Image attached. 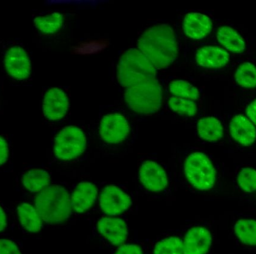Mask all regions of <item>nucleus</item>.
<instances>
[{
	"instance_id": "nucleus-29",
	"label": "nucleus",
	"mask_w": 256,
	"mask_h": 254,
	"mask_svg": "<svg viewBox=\"0 0 256 254\" xmlns=\"http://www.w3.org/2000/svg\"><path fill=\"white\" fill-rule=\"evenodd\" d=\"M0 254H22V253L13 242L8 240H0Z\"/></svg>"
},
{
	"instance_id": "nucleus-25",
	"label": "nucleus",
	"mask_w": 256,
	"mask_h": 254,
	"mask_svg": "<svg viewBox=\"0 0 256 254\" xmlns=\"http://www.w3.org/2000/svg\"><path fill=\"white\" fill-rule=\"evenodd\" d=\"M170 91L176 96L180 98L188 99V100H198L200 97V92L196 87L194 86L192 84L186 81L179 80L172 81L170 84Z\"/></svg>"
},
{
	"instance_id": "nucleus-28",
	"label": "nucleus",
	"mask_w": 256,
	"mask_h": 254,
	"mask_svg": "<svg viewBox=\"0 0 256 254\" xmlns=\"http://www.w3.org/2000/svg\"><path fill=\"white\" fill-rule=\"evenodd\" d=\"M238 183L244 192L252 193L256 191V170L250 167L240 169L238 174Z\"/></svg>"
},
{
	"instance_id": "nucleus-19",
	"label": "nucleus",
	"mask_w": 256,
	"mask_h": 254,
	"mask_svg": "<svg viewBox=\"0 0 256 254\" xmlns=\"http://www.w3.org/2000/svg\"><path fill=\"white\" fill-rule=\"evenodd\" d=\"M196 129L200 138L208 142H218L224 137V125L220 120L214 116L200 119L197 123Z\"/></svg>"
},
{
	"instance_id": "nucleus-6",
	"label": "nucleus",
	"mask_w": 256,
	"mask_h": 254,
	"mask_svg": "<svg viewBox=\"0 0 256 254\" xmlns=\"http://www.w3.org/2000/svg\"><path fill=\"white\" fill-rule=\"evenodd\" d=\"M86 147V138L80 128L69 126L60 131L54 141V153L58 159L72 160L80 156Z\"/></svg>"
},
{
	"instance_id": "nucleus-4",
	"label": "nucleus",
	"mask_w": 256,
	"mask_h": 254,
	"mask_svg": "<svg viewBox=\"0 0 256 254\" xmlns=\"http://www.w3.org/2000/svg\"><path fill=\"white\" fill-rule=\"evenodd\" d=\"M124 97L128 106L134 112L142 115H152L162 106V88L158 81L154 79L128 88Z\"/></svg>"
},
{
	"instance_id": "nucleus-24",
	"label": "nucleus",
	"mask_w": 256,
	"mask_h": 254,
	"mask_svg": "<svg viewBox=\"0 0 256 254\" xmlns=\"http://www.w3.org/2000/svg\"><path fill=\"white\" fill-rule=\"evenodd\" d=\"M234 80L244 88H256V67L251 62H244L236 69Z\"/></svg>"
},
{
	"instance_id": "nucleus-23",
	"label": "nucleus",
	"mask_w": 256,
	"mask_h": 254,
	"mask_svg": "<svg viewBox=\"0 0 256 254\" xmlns=\"http://www.w3.org/2000/svg\"><path fill=\"white\" fill-rule=\"evenodd\" d=\"M234 234L245 246H256V221L242 219L236 222Z\"/></svg>"
},
{
	"instance_id": "nucleus-32",
	"label": "nucleus",
	"mask_w": 256,
	"mask_h": 254,
	"mask_svg": "<svg viewBox=\"0 0 256 254\" xmlns=\"http://www.w3.org/2000/svg\"><path fill=\"white\" fill-rule=\"evenodd\" d=\"M246 118L256 127V99L251 102L246 109Z\"/></svg>"
},
{
	"instance_id": "nucleus-9",
	"label": "nucleus",
	"mask_w": 256,
	"mask_h": 254,
	"mask_svg": "<svg viewBox=\"0 0 256 254\" xmlns=\"http://www.w3.org/2000/svg\"><path fill=\"white\" fill-rule=\"evenodd\" d=\"M130 126L126 117L121 114L106 115L100 121V135L109 144H120L128 138Z\"/></svg>"
},
{
	"instance_id": "nucleus-17",
	"label": "nucleus",
	"mask_w": 256,
	"mask_h": 254,
	"mask_svg": "<svg viewBox=\"0 0 256 254\" xmlns=\"http://www.w3.org/2000/svg\"><path fill=\"white\" fill-rule=\"evenodd\" d=\"M97 196V187L93 183L82 182L75 188L70 197L72 207L76 213H85L94 205Z\"/></svg>"
},
{
	"instance_id": "nucleus-8",
	"label": "nucleus",
	"mask_w": 256,
	"mask_h": 254,
	"mask_svg": "<svg viewBox=\"0 0 256 254\" xmlns=\"http://www.w3.org/2000/svg\"><path fill=\"white\" fill-rule=\"evenodd\" d=\"M102 211L109 216H120L126 213L132 205L130 197L118 186H106L100 195Z\"/></svg>"
},
{
	"instance_id": "nucleus-10",
	"label": "nucleus",
	"mask_w": 256,
	"mask_h": 254,
	"mask_svg": "<svg viewBox=\"0 0 256 254\" xmlns=\"http://www.w3.org/2000/svg\"><path fill=\"white\" fill-rule=\"evenodd\" d=\"M138 178L144 188L150 192H161L168 185L166 172L154 161H144L141 164L138 169Z\"/></svg>"
},
{
	"instance_id": "nucleus-15",
	"label": "nucleus",
	"mask_w": 256,
	"mask_h": 254,
	"mask_svg": "<svg viewBox=\"0 0 256 254\" xmlns=\"http://www.w3.org/2000/svg\"><path fill=\"white\" fill-rule=\"evenodd\" d=\"M196 62L200 67L207 69H220L230 61V55L224 48L206 46L200 48L196 53Z\"/></svg>"
},
{
	"instance_id": "nucleus-30",
	"label": "nucleus",
	"mask_w": 256,
	"mask_h": 254,
	"mask_svg": "<svg viewBox=\"0 0 256 254\" xmlns=\"http://www.w3.org/2000/svg\"><path fill=\"white\" fill-rule=\"evenodd\" d=\"M115 254H142V252L137 245L128 244L121 246Z\"/></svg>"
},
{
	"instance_id": "nucleus-1",
	"label": "nucleus",
	"mask_w": 256,
	"mask_h": 254,
	"mask_svg": "<svg viewBox=\"0 0 256 254\" xmlns=\"http://www.w3.org/2000/svg\"><path fill=\"white\" fill-rule=\"evenodd\" d=\"M137 46L156 69L168 67L177 56L176 34L167 24H160L146 30L138 38Z\"/></svg>"
},
{
	"instance_id": "nucleus-5",
	"label": "nucleus",
	"mask_w": 256,
	"mask_h": 254,
	"mask_svg": "<svg viewBox=\"0 0 256 254\" xmlns=\"http://www.w3.org/2000/svg\"><path fill=\"white\" fill-rule=\"evenodd\" d=\"M184 168L186 179L195 189L208 191L214 186L216 169L210 158L203 152L190 153L185 159Z\"/></svg>"
},
{
	"instance_id": "nucleus-18",
	"label": "nucleus",
	"mask_w": 256,
	"mask_h": 254,
	"mask_svg": "<svg viewBox=\"0 0 256 254\" xmlns=\"http://www.w3.org/2000/svg\"><path fill=\"white\" fill-rule=\"evenodd\" d=\"M216 39L227 52L240 54L246 49L244 39L234 28L228 25H222L218 28Z\"/></svg>"
},
{
	"instance_id": "nucleus-16",
	"label": "nucleus",
	"mask_w": 256,
	"mask_h": 254,
	"mask_svg": "<svg viewBox=\"0 0 256 254\" xmlns=\"http://www.w3.org/2000/svg\"><path fill=\"white\" fill-rule=\"evenodd\" d=\"M98 228L102 237L114 246L123 244L128 237L126 222L117 218H103L98 222Z\"/></svg>"
},
{
	"instance_id": "nucleus-2",
	"label": "nucleus",
	"mask_w": 256,
	"mask_h": 254,
	"mask_svg": "<svg viewBox=\"0 0 256 254\" xmlns=\"http://www.w3.org/2000/svg\"><path fill=\"white\" fill-rule=\"evenodd\" d=\"M36 210L45 222L51 225L64 222L70 216V196L66 188L52 185L38 195Z\"/></svg>"
},
{
	"instance_id": "nucleus-26",
	"label": "nucleus",
	"mask_w": 256,
	"mask_h": 254,
	"mask_svg": "<svg viewBox=\"0 0 256 254\" xmlns=\"http://www.w3.org/2000/svg\"><path fill=\"white\" fill-rule=\"evenodd\" d=\"M168 104L173 112L184 116L194 117L198 112V106L195 101L188 99L172 96L168 100Z\"/></svg>"
},
{
	"instance_id": "nucleus-20",
	"label": "nucleus",
	"mask_w": 256,
	"mask_h": 254,
	"mask_svg": "<svg viewBox=\"0 0 256 254\" xmlns=\"http://www.w3.org/2000/svg\"><path fill=\"white\" fill-rule=\"evenodd\" d=\"M50 181L49 173L40 168L28 170L22 176V183L24 187L32 193L42 192L49 186Z\"/></svg>"
},
{
	"instance_id": "nucleus-33",
	"label": "nucleus",
	"mask_w": 256,
	"mask_h": 254,
	"mask_svg": "<svg viewBox=\"0 0 256 254\" xmlns=\"http://www.w3.org/2000/svg\"><path fill=\"white\" fill-rule=\"evenodd\" d=\"M6 225H7V220H6V214L2 208L0 207V232L6 229Z\"/></svg>"
},
{
	"instance_id": "nucleus-7",
	"label": "nucleus",
	"mask_w": 256,
	"mask_h": 254,
	"mask_svg": "<svg viewBox=\"0 0 256 254\" xmlns=\"http://www.w3.org/2000/svg\"><path fill=\"white\" fill-rule=\"evenodd\" d=\"M3 64L7 73L14 79L26 80L31 76V61L22 46L14 45L8 48L3 55Z\"/></svg>"
},
{
	"instance_id": "nucleus-22",
	"label": "nucleus",
	"mask_w": 256,
	"mask_h": 254,
	"mask_svg": "<svg viewBox=\"0 0 256 254\" xmlns=\"http://www.w3.org/2000/svg\"><path fill=\"white\" fill-rule=\"evenodd\" d=\"M18 216L21 225L26 231L38 232L42 228V219L38 210L31 204L24 203L18 208Z\"/></svg>"
},
{
	"instance_id": "nucleus-21",
	"label": "nucleus",
	"mask_w": 256,
	"mask_h": 254,
	"mask_svg": "<svg viewBox=\"0 0 256 254\" xmlns=\"http://www.w3.org/2000/svg\"><path fill=\"white\" fill-rule=\"evenodd\" d=\"M36 29L44 34H54L61 29L64 23V16L60 12L44 13L34 18Z\"/></svg>"
},
{
	"instance_id": "nucleus-11",
	"label": "nucleus",
	"mask_w": 256,
	"mask_h": 254,
	"mask_svg": "<svg viewBox=\"0 0 256 254\" xmlns=\"http://www.w3.org/2000/svg\"><path fill=\"white\" fill-rule=\"evenodd\" d=\"M69 109V100L66 93L58 88L48 90L43 102V112L50 121L62 119Z\"/></svg>"
},
{
	"instance_id": "nucleus-13",
	"label": "nucleus",
	"mask_w": 256,
	"mask_h": 254,
	"mask_svg": "<svg viewBox=\"0 0 256 254\" xmlns=\"http://www.w3.org/2000/svg\"><path fill=\"white\" fill-rule=\"evenodd\" d=\"M230 136L244 147L252 145L256 140V127L243 115H234L228 123Z\"/></svg>"
},
{
	"instance_id": "nucleus-3",
	"label": "nucleus",
	"mask_w": 256,
	"mask_h": 254,
	"mask_svg": "<svg viewBox=\"0 0 256 254\" xmlns=\"http://www.w3.org/2000/svg\"><path fill=\"white\" fill-rule=\"evenodd\" d=\"M156 68L138 49L128 50L120 58L118 79L122 86L140 85L156 79Z\"/></svg>"
},
{
	"instance_id": "nucleus-31",
	"label": "nucleus",
	"mask_w": 256,
	"mask_h": 254,
	"mask_svg": "<svg viewBox=\"0 0 256 254\" xmlns=\"http://www.w3.org/2000/svg\"><path fill=\"white\" fill-rule=\"evenodd\" d=\"M9 149L7 141L0 136V165H4L8 158Z\"/></svg>"
},
{
	"instance_id": "nucleus-14",
	"label": "nucleus",
	"mask_w": 256,
	"mask_h": 254,
	"mask_svg": "<svg viewBox=\"0 0 256 254\" xmlns=\"http://www.w3.org/2000/svg\"><path fill=\"white\" fill-rule=\"evenodd\" d=\"M185 34L192 40H202L210 34L213 22L207 15L190 12L185 15L183 22Z\"/></svg>"
},
{
	"instance_id": "nucleus-12",
	"label": "nucleus",
	"mask_w": 256,
	"mask_h": 254,
	"mask_svg": "<svg viewBox=\"0 0 256 254\" xmlns=\"http://www.w3.org/2000/svg\"><path fill=\"white\" fill-rule=\"evenodd\" d=\"M210 231L206 227L190 228L185 234L183 241L184 254H206L212 246Z\"/></svg>"
},
{
	"instance_id": "nucleus-27",
	"label": "nucleus",
	"mask_w": 256,
	"mask_h": 254,
	"mask_svg": "<svg viewBox=\"0 0 256 254\" xmlns=\"http://www.w3.org/2000/svg\"><path fill=\"white\" fill-rule=\"evenodd\" d=\"M154 254H184L183 241L178 237L164 239L155 246Z\"/></svg>"
}]
</instances>
